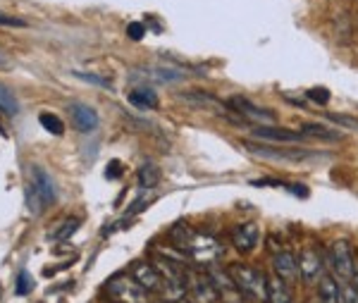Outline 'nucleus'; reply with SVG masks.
<instances>
[{"label":"nucleus","mask_w":358,"mask_h":303,"mask_svg":"<svg viewBox=\"0 0 358 303\" xmlns=\"http://www.w3.org/2000/svg\"><path fill=\"white\" fill-rule=\"evenodd\" d=\"M227 272L234 279V284L242 289L244 296L258 303H267V277L260 270H256L251 265H242V263H232L227 267Z\"/></svg>","instance_id":"nucleus-1"},{"label":"nucleus","mask_w":358,"mask_h":303,"mask_svg":"<svg viewBox=\"0 0 358 303\" xmlns=\"http://www.w3.org/2000/svg\"><path fill=\"white\" fill-rule=\"evenodd\" d=\"M267 303H292V294H289V287L277 277H267Z\"/></svg>","instance_id":"nucleus-17"},{"label":"nucleus","mask_w":358,"mask_h":303,"mask_svg":"<svg viewBox=\"0 0 358 303\" xmlns=\"http://www.w3.org/2000/svg\"><path fill=\"white\" fill-rule=\"evenodd\" d=\"M0 112H5V115H17L20 112V103H17L15 93H10L5 86H0Z\"/></svg>","instance_id":"nucleus-23"},{"label":"nucleus","mask_w":358,"mask_h":303,"mask_svg":"<svg viewBox=\"0 0 358 303\" xmlns=\"http://www.w3.org/2000/svg\"><path fill=\"white\" fill-rule=\"evenodd\" d=\"M132 277L137 279V284H141L148 294L160 291V287H163V277H160V272L155 270V265H150V263H137V265L132 267Z\"/></svg>","instance_id":"nucleus-14"},{"label":"nucleus","mask_w":358,"mask_h":303,"mask_svg":"<svg viewBox=\"0 0 358 303\" xmlns=\"http://www.w3.org/2000/svg\"><path fill=\"white\" fill-rule=\"evenodd\" d=\"M31 277L26 272H20V277H17V287H15V294L17 296H26L31 291Z\"/></svg>","instance_id":"nucleus-25"},{"label":"nucleus","mask_w":358,"mask_h":303,"mask_svg":"<svg viewBox=\"0 0 358 303\" xmlns=\"http://www.w3.org/2000/svg\"><path fill=\"white\" fill-rule=\"evenodd\" d=\"M127 36H130L132 41H141V38L146 36V26H143L141 22H132V24L127 26Z\"/></svg>","instance_id":"nucleus-26"},{"label":"nucleus","mask_w":358,"mask_h":303,"mask_svg":"<svg viewBox=\"0 0 358 303\" xmlns=\"http://www.w3.org/2000/svg\"><path fill=\"white\" fill-rule=\"evenodd\" d=\"M227 105L234 112H239V115H242L244 120L258 122V125H260V122H263V125H272V122H275V117H272L270 110L258 108V105H254L249 98H244V96H232V98L227 100Z\"/></svg>","instance_id":"nucleus-8"},{"label":"nucleus","mask_w":358,"mask_h":303,"mask_svg":"<svg viewBox=\"0 0 358 303\" xmlns=\"http://www.w3.org/2000/svg\"><path fill=\"white\" fill-rule=\"evenodd\" d=\"M79 224H81L79 217H70V220H65L63 224H60V229H55L50 237H53L55 241H67L72 234L77 232V229H79Z\"/></svg>","instance_id":"nucleus-21"},{"label":"nucleus","mask_w":358,"mask_h":303,"mask_svg":"<svg viewBox=\"0 0 358 303\" xmlns=\"http://www.w3.org/2000/svg\"><path fill=\"white\" fill-rule=\"evenodd\" d=\"M0 137H8V132L3 129V125H0Z\"/></svg>","instance_id":"nucleus-33"},{"label":"nucleus","mask_w":358,"mask_h":303,"mask_svg":"<svg viewBox=\"0 0 358 303\" xmlns=\"http://www.w3.org/2000/svg\"><path fill=\"white\" fill-rule=\"evenodd\" d=\"M318 301L320 303H342V282L332 272H325L318 279Z\"/></svg>","instance_id":"nucleus-15"},{"label":"nucleus","mask_w":358,"mask_h":303,"mask_svg":"<svg viewBox=\"0 0 358 303\" xmlns=\"http://www.w3.org/2000/svg\"><path fill=\"white\" fill-rule=\"evenodd\" d=\"M246 150H251L254 155H260V158H270V160H306V158H313L311 150H301V148H272V146H265V143H254V141H246L244 143Z\"/></svg>","instance_id":"nucleus-6"},{"label":"nucleus","mask_w":358,"mask_h":303,"mask_svg":"<svg viewBox=\"0 0 358 303\" xmlns=\"http://www.w3.org/2000/svg\"><path fill=\"white\" fill-rule=\"evenodd\" d=\"M72 75L77 77V79H84L88 84H96V86H103V88H113V84L108 79H103V77H96V75H88V72H72Z\"/></svg>","instance_id":"nucleus-24"},{"label":"nucleus","mask_w":358,"mask_h":303,"mask_svg":"<svg viewBox=\"0 0 358 303\" xmlns=\"http://www.w3.org/2000/svg\"><path fill=\"white\" fill-rule=\"evenodd\" d=\"M258 239H260V229L256 222H242L232 229V244L239 254H251L258 246Z\"/></svg>","instance_id":"nucleus-9"},{"label":"nucleus","mask_w":358,"mask_h":303,"mask_svg":"<svg viewBox=\"0 0 358 303\" xmlns=\"http://www.w3.org/2000/svg\"><path fill=\"white\" fill-rule=\"evenodd\" d=\"M351 287H354L358 291V258H356V263H354V274H351Z\"/></svg>","instance_id":"nucleus-32"},{"label":"nucleus","mask_w":358,"mask_h":303,"mask_svg":"<svg viewBox=\"0 0 358 303\" xmlns=\"http://www.w3.org/2000/svg\"><path fill=\"white\" fill-rule=\"evenodd\" d=\"M306 96H309L313 103H320V105H325L327 100H329V91L327 88H320V86H316V88H311L309 93H306Z\"/></svg>","instance_id":"nucleus-27"},{"label":"nucleus","mask_w":358,"mask_h":303,"mask_svg":"<svg viewBox=\"0 0 358 303\" xmlns=\"http://www.w3.org/2000/svg\"><path fill=\"white\" fill-rule=\"evenodd\" d=\"M33 189H36L38 199H41L43 205H50L55 199H58V189H55V182L50 179V175L41 167H33Z\"/></svg>","instance_id":"nucleus-16"},{"label":"nucleus","mask_w":358,"mask_h":303,"mask_svg":"<svg viewBox=\"0 0 358 303\" xmlns=\"http://www.w3.org/2000/svg\"><path fill=\"white\" fill-rule=\"evenodd\" d=\"M329 120H334L337 125H344V127H358L356 120H351V117H339V115H329Z\"/></svg>","instance_id":"nucleus-31"},{"label":"nucleus","mask_w":358,"mask_h":303,"mask_svg":"<svg viewBox=\"0 0 358 303\" xmlns=\"http://www.w3.org/2000/svg\"><path fill=\"white\" fill-rule=\"evenodd\" d=\"M105 177H108V179H120L122 177V165H120V162H117V160L110 162L108 170H105Z\"/></svg>","instance_id":"nucleus-29"},{"label":"nucleus","mask_w":358,"mask_h":303,"mask_svg":"<svg viewBox=\"0 0 358 303\" xmlns=\"http://www.w3.org/2000/svg\"><path fill=\"white\" fill-rule=\"evenodd\" d=\"M130 103L143 110H153L158 108V96L153 93V88H134L130 93Z\"/></svg>","instance_id":"nucleus-18"},{"label":"nucleus","mask_w":358,"mask_h":303,"mask_svg":"<svg viewBox=\"0 0 358 303\" xmlns=\"http://www.w3.org/2000/svg\"><path fill=\"white\" fill-rule=\"evenodd\" d=\"M254 137L263 139V141H272V143H296V141H304L306 134L292 132V129H279L272 125H258L254 127Z\"/></svg>","instance_id":"nucleus-12"},{"label":"nucleus","mask_w":358,"mask_h":303,"mask_svg":"<svg viewBox=\"0 0 358 303\" xmlns=\"http://www.w3.org/2000/svg\"><path fill=\"white\" fill-rule=\"evenodd\" d=\"M301 132H304L306 137L322 139V141H337V139H342V134L332 132V129H327V127H322V125H316V122H306V125L301 127Z\"/></svg>","instance_id":"nucleus-19"},{"label":"nucleus","mask_w":358,"mask_h":303,"mask_svg":"<svg viewBox=\"0 0 358 303\" xmlns=\"http://www.w3.org/2000/svg\"><path fill=\"white\" fill-rule=\"evenodd\" d=\"M38 122H41V127L46 129V132L55 134V137H63L65 125H63V120H60L58 115H53V112H43V115L38 117Z\"/></svg>","instance_id":"nucleus-20"},{"label":"nucleus","mask_w":358,"mask_h":303,"mask_svg":"<svg viewBox=\"0 0 358 303\" xmlns=\"http://www.w3.org/2000/svg\"><path fill=\"white\" fill-rule=\"evenodd\" d=\"M189 289H192V296L196 303H217L220 296H217V289L212 284L208 272H196L189 277Z\"/></svg>","instance_id":"nucleus-10"},{"label":"nucleus","mask_w":358,"mask_h":303,"mask_svg":"<svg viewBox=\"0 0 358 303\" xmlns=\"http://www.w3.org/2000/svg\"><path fill=\"white\" fill-rule=\"evenodd\" d=\"M354 249H351L349 241L337 239L327 246L325 251V265L329 267V272L339 279V282H351V274H354Z\"/></svg>","instance_id":"nucleus-2"},{"label":"nucleus","mask_w":358,"mask_h":303,"mask_svg":"<svg viewBox=\"0 0 358 303\" xmlns=\"http://www.w3.org/2000/svg\"><path fill=\"white\" fill-rule=\"evenodd\" d=\"M342 303H358V291L351 287V282H342Z\"/></svg>","instance_id":"nucleus-28"},{"label":"nucleus","mask_w":358,"mask_h":303,"mask_svg":"<svg viewBox=\"0 0 358 303\" xmlns=\"http://www.w3.org/2000/svg\"><path fill=\"white\" fill-rule=\"evenodd\" d=\"M192 256L196 263H205V265H210L212 261H215L217 256L222 254L220 244H217L212 237H205V234H192L187 241V246H184V256Z\"/></svg>","instance_id":"nucleus-4"},{"label":"nucleus","mask_w":358,"mask_h":303,"mask_svg":"<svg viewBox=\"0 0 358 303\" xmlns=\"http://www.w3.org/2000/svg\"><path fill=\"white\" fill-rule=\"evenodd\" d=\"M70 115H72V122L75 127L79 129L81 134H91L96 132L98 127V112L86 103H72L70 105Z\"/></svg>","instance_id":"nucleus-13"},{"label":"nucleus","mask_w":358,"mask_h":303,"mask_svg":"<svg viewBox=\"0 0 358 303\" xmlns=\"http://www.w3.org/2000/svg\"><path fill=\"white\" fill-rule=\"evenodd\" d=\"M272 270L289 287L299 279V258H294V254H289V251H277L272 256Z\"/></svg>","instance_id":"nucleus-11"},{"label":"nucleus","mask_w":358,"mask_h":303,"mask_svg":"<svg viewBox=\"0 0 358 303\" xmlns=\"http://www.w3.org/2000/svg\"><path fill=\"white\" fill-rule=\"evenodd\" d=\"M0 24L3 26H24V22L17 20V17H8V15L0 13Z\"/></svg>","instance_id":"nucleus-30"},{"label":"nucleus","mask_w":358,"mask_h":303,"mask_svg":"<svg viewBox=\"0 0 358 303\" xmlns=\"http://www.w3.org/2000/svg\"><path fill=\"white\" fill-rule=\"evenodd\" d=\"M212 284L217 289V296H220V303H246L242 289L234 284V279L229 277L227 270H220V267H210L208 270Z\"/></svg>","instance_id":"nucleus-7"},{"label":"nucleus","mask_w":358,"mask_h":303,"mask_svg":"<svg viewBox=\"0 0 358 303\" xmlns=\"http://www.w3.org/2000/svg\"><path fill=\"white\" fill-rule=\"evenodd\" d=\"M325 270V256H320V251L306 249L299 256V274L306 284H318V279L322 277Z\"/></svg>","instance_id":"nucleus-5"},{"label":"nucleus","mask_w":358,"mask_h":303,"mask_svg":"<svg viewBox=\"0 0 358 303\" xmlns=\"http://www.w3.org/2000/svg\"><path fill=\"white\" fill-rule=\"evenodd\" d=\"M108 296L115 303H148V291L137 284L134 277H115L108 282Z\"/></svg>","instance_id":"nucleus-3"},{"label":"nucleus","mask_w":358,"mask_h":303,"mask_svg":"<svg viewBox=\"0 0 358 303\" xmlns=\"http://www.w3.org/2000/svg\"><path fill=\"white\" fill-rule=\"evenodd\" d=\"M160 179V172L155 165H143L141 170H139V184H141L143 189H153L155 184H158Z\"/></svg>","instance_id":"nucleus-22"},{"label":"nucleus","mask_w":358,"mask_h":303,"mask_svg":"<svg viewBox=\"0 0 358 303\" xmlns=\"http://www.w3.org/2000/svg\"><path fill=\"white\" fill-rule=\"evenodd\" d=\"M177 303H192V301H187V299H182V301H177Z\"/></svg>","instance_id":"nucleus-34"}]
</instances>
